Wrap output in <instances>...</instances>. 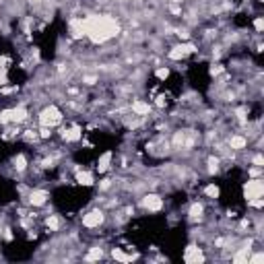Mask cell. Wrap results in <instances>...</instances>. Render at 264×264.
Here are the masks:
<instances>
[{
	"label": "cell",
	"mask_w": 264,
	"mask_h": 264,
	"mask_svg": "<svg viewBox=\"0 0 264 264\" xmlns=\"http://www.w3.org/2000/svg\"><path fill=\"white\" fill-rule=\"evenodd\" d=\"M205 196L210 198V200H217L219 196H221V188H219L215 182H210V184L205 186Z\"/></svg>",
	"instance_id": "cell-20"
},
{
	"label": "cell",
	"mask_w": 264,
	"mask_h": 264,
	"mask_svg": "<svg viewBox=\"0 0 264 264\" xmlns=\"http://www.w3.org/2000/svg\"><path fill=\"white\" fill-rule=\"evenodd\" d=\"M155 76L159 78V81H167V78H170V68L167 66H157L155 68Z\"/></svg>",
	"instance_id": "cell-24"
},
{
	"label": "cell",
	"mask_w": 264,
	"mask_h": 264,
	"mask_svg": "<svg viewBox=\"0 0 264 264\" xmlns=\"http://www.w3.org/2000/svg\"><path fill=\"white\" fill-rule=\"evenodd\" d=\"M130 112L134 113V116H138V118H147L149 113L153 112V105L149 101H145V99H134L130 103Z\"/></svg>",
	"instance_id": "cell-12"
},
{
	"label": "cell",
	"mask_w": 264,
	"mask_h": 264,
	"mask_svg": "<svg viewBox=\"0 0 264 264\" xmlns=\"http://www.w3.org/2000/svg\"><path fill=\"white\" fill-rule=\"evenodd\" d=\"M188 219L192 223H200L202 219H205V205L202 202H192L190 208H188Z\"/></svg>",
	"instance_id": "cell-15"
},
{
	"label": "cell",
	"mask_w": 264,
	"mask_h": 264,
	"mask_svg": "<svg viewBox=\"0 0 264 264\" xmlns=\"http://www.w3.org/2000/svg\"><path fill=\"white\" fill-rule=\"evenodd\" d=\"M112 161H113V153L112 151H105L99 159H97V171L99 173H108L112 170Z\"/></svg>",
	"instance_id": "cell-17"
},
{
	"label": "cell",
	"mask_w": 264,
	"mask_h": 264,
	"mask_svg": "<svg viewBox=\"0 0 264 264\" xmlns=\"http://www.w3.org/2000/svg\"><path fill=\"white\" fill-rule=\"evenodd\" d=\"M262 262H264V252L262 250H256L254 254H250L248 264H262Z\"/></svg>",
	"instance_id": "cell-25"
},
{
	"label": "cell",
	"mask_w": 264,
	"mask_h": 264,
	"mask_svg": "<svg viewBox=\"0 0 264 264\" xmlns=\"http://www.w3.org/2000/svg\"><path fill=\"white\" fill-rule=\"evenodd\" d=\"M242 192H244L245 202L254 200V198H262L264 196V180L260 178V175L258 178H250L248 182H244Z\"/></svg>",
	"instance_id": "cell-3"
},
{
	"label": "cell",
	"mask_w": 264,
	"mask_h": 264,
	"mask_svg": "<svg viewBox=\"0 0 264 264\" xmlns=\"http://www.w3.org/2000/svg\"><path fill=\"white\" fill-rule=\"evenodd\" d=\"M194 52H198V48L194 46V43H192V41H182V43L173 46L170 52H167V58L173 60V62H180V60H184L190 54H194Z\"/></svg>",
	"instance_id": "cell-5"
},
{
	"label": "cell",
	"mask_w": 264,
	"mask_h": 264,
	"mask_svg": "<svg viewBox=\"0 0 264 264\" xmlns=\"http://www.w3.org/2000/svg\"><path fill=\"white\" fill-rule=\"evenodd\" d=\"M250 145V138H245L244 134H237V132H233L231 136H227V149L233 153H242L245 151Z\"/></svg>",
	"instance_id": "cell-9"
},
{
	"label": "cell",
	"mask_w": 264,
	"mask_h": 264,
	"mask_svg": "<svg viewBox=\"0 0 264 264\" xmlns=\"http://www.w3.org/2000/svg\"><path fill=\"white\" fill-rule=\"evenodd\" d=\"M27 157L25 155H15L13 157V170H17V173H23V171H27Z\"/></svg>",
	"instance_id": "cell-19"
},
{
	"label": "cell",
	"mask_w": 264,
	"mask_h": 264,
	"mask_svg": "<svg viewBox=\"0 0 264 264\" xmlns=\"http://www.w3.org/2000/svg\"><path fill=\"white\" fill-rule=\"evenodd\" d=\"M68 33L73 39H83L85 38V17H73L68 21Z\"/></svg>",
	"instance_id": "cell-11"
},
{
	"label": "cell",
	"mask_w": 264,
	"mask_h": 264,
	"mask_svg": "<svg viewBox=\"0 0 264 264\" xmlns=\"http://www.w3.org/2000/svg\"><path fill=\"white\" fill-rule=\"evenodd\" d=\"M60 225H62V221H60L58 215H50L46 219V227H48L50 231H60Z\"/></svg>",
	"instance_id": "cell-22"
},
{
	"label": "cell",
	"mask_w": 264,
	"mask_h": 264,
	"mask_svg": "<svg viewBox=\"0 0 264 264\" xmlns=\"http://www.w3.org/2000/svg\"><path fill=\"white\" fill-rule=\"evenodd\" d=\"M120 33V21L112 15H89L85 17V38L95 46L112 41Z\"/></svg>",
	"instance_id": "cell-1"
},
{
	"label": "cell",
	"mask_w": 264,
	"mask_h": 264,
	"mask_svg": "<svg viewBox=\"0 0 264 264\" xmlns=\"http://www.w3.org/2000/svg\"><path fill=\"white\" fill-rule=\"evenodd\" d=\"M11 83V78H8V68H0V87H4Z\"/></svg>",
	"instance_id": "cell-26"
},
{
	"label": "cell",
	"mask_w": 264,
	"mask_h": 264,
	"mask_svg": "<svg viewBox=\"0 0 264 264\" xmlns=\"http://www.w3.org/2000/svg\"><path fill=\"white\" fill-rule=\"evenodd\" d=\"M25 200H27V205L33 207V208H39L43 207L46 202L50 200V192L43 190V188H33L27 192V196H25Z\"/></svg>",
	"instance_id": "cell-7"
},
{
	"label": "cell",
	"mask_w": 264,
	"mask_h": 264,
	"mask_svg": "<svg viewBox=\"0 0 264 264\" xmlns=\"http://www.w3.org/2000/svg\"><path fill=\"white\" fill-rule=\"evenodd\" d=\"M223 66L221 64H210V68H208V73H210V76H217V75H221L223 73Z\"/></svg>",
	"instance_id": "cell-27"
},
{
	"label": "cell",
	"mask_w": 264,
	"mask_h": 264,
	"mask_svg": "<svg viewBox=\"0 0 264 264\" xmlns=\"http://www.w3.org/2000/svg\"><path fill=\"white\" fill-rule=\"evenodd\" d=\"M221 171V157L219 155H210L207 159V173L213 175V173H219Z\"/></svg>",
	"instance_id": "cell-18"
},
{
	"label": "cell",
	"mask_w": 264,
	"mask_h": 264,
	"mask_svg": "<svg viewBox=\"0 0 264 264\" xmlns=\"http://www.w3.org/2000/svg\"><path fill=\"white\" fill-rule=\"evenodd\" d=\"M13 112V124H23V122L29 120V110L25 108V105H17V108H11Z\"/></svg>",
	"instance_id": "cell-16"
},
{
	"label": "cell",
	"mask_w": 264,
	"mask_h": 264,
	"mask_svg": "<svg viewBox=\"0 0 264 264\" xmlns=\"http://www.w3.org/2000/svg\"><path fill=\"white\" fill-rule=\"evenodd\" d=\"M250 161H252V165H256V167H264V159H262V155H260V151H258L256 155H254V157H252V159H250Z\"/></svg>",
	"instance_id": "cell-28"
},
{
	"label": "cell",
	"mask_w": 264,
	"mask_h": 264,
	"mask_svg": "<svg viewBox=\"0 0 264 264\" xmlns=\"http://www.w3.org/2000/svg\"><path fill=\"white\" fill-rule=\"evenodd\" d=\"M163 205H165L163 198L159 194H155V192H149V194L140 198V207H143V210H147V213H159Z\"/></svg>",
	"instance_id": "cell-6"
},
{
	"label": "cell",
	"mask_w": 264,
	"mask_h": 264,
	"mask_svg": "<svg viewBox=\"0 0 264 264\" xmlns=\"http://www.w3.org/2000/svg\"><path fill=\"white\" fill-rule=\"evenodd\" d=\"M112 258L120 260V262H130V260H134L136 256H134V254H124V250H122V248H113L112 250Z\"/></svg>",
	"instance_id": "cell-21"
},
{
	"label": "cell",
	"mask_w": 264,
	"mask_h": 264,
	"mask_svg": "<svg viewBox=\"0 0 264 264\" xmlns=\"http://www.w3.org/2000/svg\"><path fill=\"white\" fill-rule=\"evenodd\" d=\"M252 244H254V240H248V242H244L240 248H235V252L231 254V262H235V264H248V258H250V254H252Z\"/></svg>",
	"instance_id": "cell-8"
},
{
	"label": "cell",
	"mask_w": 264,
	"mask_h": 264,
	"mask_svg": "<svg viewBox=\"0 0 264 264\" xmlns=\"http://www.w3.org/2000/svg\"><path fill=\"white\" fill-rule=\"evenodd\" d=\"M75 180H76L78 186H83V188H91V186H95V175H93L91 171H87V170H76Z\"/></svg>",
	"instance_id": "cell-14"
},
{
	"label": "cell",
	"mask_w": 264,
	"mask_h": 264,
	"mask_svg": "<svg viewBox=\"0 0 264 264\" xmlns=\"http://www.w3.org/2000/svg\"><path fill=\"white\" fill-rule=\"evenodd\" d=\"M62 120H64V113H62V110H60L58 105H54V103L46 105V108H43V110L38 113L39 126H48V128H52V130L62 124Z\"/></svg>",
	"instance_id": "cell-2"
},
{
	"label": "cell",
	"mask_w": 264,
	"mask_h": 264,
	"mask_svg": "<svg viewBox=\"0 0 264 264\" xmlns=\"http://www.w3.org/2000/svg\"><path fill=\"white\" fill-rule=\"evenodd\" d=\"M101 258H105V252H103V248H97V245L91 248L89 254L85 256V260H101Z\"/></svg>",
	"instance_id": "cell-23"
},
{
	"label": "cell",
	"mask_w": 264,
	"mask_h": 264,
	"mask_svg": "<svg viewBox=\"0 0 264 264\" xmlns=\"http://www.w3.org/2000/svg\"><path fill=\"white\" fill-rule=\"evenodd\" d=\"M254 29H256V33H262V29H264V19L262 17H256V19H254Z\"/></svg>",
	"instance_id": "cell-29"
},
{
	"label": "cell",
	"mask_w": 264,
	"mask_h": 264,
	"mask_svg": "<svg viewBox=\"0 0 264 264\" xmlns=\"http://www.w3.org/2000/svg\"><path fill=\"white\" fill-rule=\"evenodd\" d=\"M110 188H112V180H101L99 190H101V192H105V190H110Z\"/></svg>",
	"instance_id": "cell-30"
},
{
	"label": "cell",
	"mask_w": 264,
	"mask_h": 264,
	"mask_svg": "<svg viewBox=\"0 0 264 264\" xmlns=\"http://www.w3.org/2000/svg\"><path fill=\"white\" fill-rule=\"evenodd\" d=\"M60 136H62V140H66V143H78V140L83 138V130H81V126L73 124V126H66L60 130Z\"/></svg>",
	"instance_id": "cell-13"
},
{
	"label": "cell",
	"mask_w": 264,
	"mask_h": 264,
	"mask_svg": "<svg viewBox=\"0 0 264 264\" xmlns=\"http://www.w3.org/2000/svg\"><path fill=\"white\" fill-rule=\"evenodd\" d=\"M184 260H186L188 264H200V262L207 260V256H205V252H202L200 245L190 244L188 248L184 250Z\"/></svg>",
	"instance_id": "cell-10"
},
{
	"label": "cell",
	"mask_w": 264,
	"mask_h": 264,
	"mask_svg": "<svg viewBox=\"0 0 264 264\" xmlns=\"http://www.w3.org/2000/svg\"><path fill=\"white\" fill-rule=\"evenodd\" d=\"M81 223L85 229H99V227L105 223V210L103 208H91L89 213H85Z\"/></svg>",
	"instance_id": "cell-4"
}]
</instances>
